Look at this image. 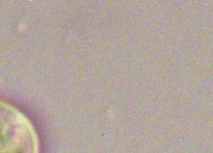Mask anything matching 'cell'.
<instances>
[{
	"instance_id": "obj_1",
	"label": "cell",
	"mask_w": 213,
	"mask_h": 153,
	"mask_svg": "<svg viewBox=\"0 0 213 153\" xmlns=\"http://www.w3.org/2000/svg\"><path fill=\"white\" fill-rule=\"evenodd\" d=\"M0 153H38L30 127L15 115L0 113Z\"/></svg>"
}]
</instances>
